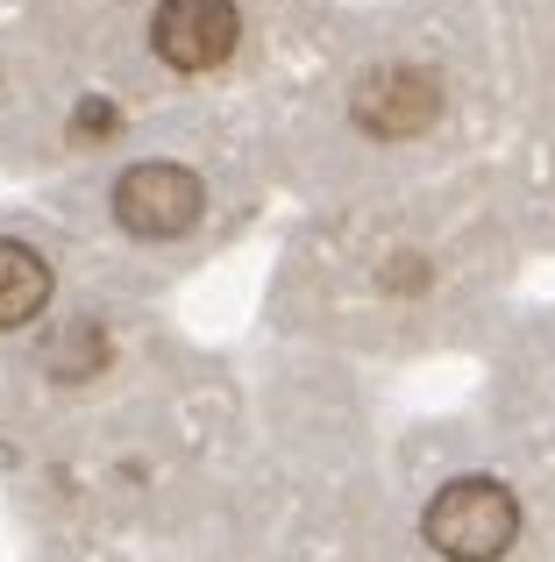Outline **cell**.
<instances>
[{"mask_svg":"<svg viewBox=\"0 0 555 562\" xmlns=\"http://www.w3.org/2000/svg\"><path fill=\"white\" fill-rule=\"evenodd\" d=\"M420 535H428V549L449 555V562H499L513 549V535H520V506H513V492H506L499 477H456V484L434 492Z\"/></svg>","mask_w":555,"mask_h":562,"instance_id":"1","label":"cell"},{"mask_svg":"<svg viewBox=\"0 0 555 562\" xmlns=\"http://www.w3.org/2000/svg\"><path fill=\"white\" fill-rule=\"evenodd\" d=\"M242 43V8L236 0H157L150 14V50L171 71H214Z\"/></svg>","mask_w":555,"mask_h":562,"instance_id":"2","label":"cell"},{"mask_svg":"<svg viewBox=\"0 0 555 562\" xmlns=\"http://www.w3.org/2000/svg\"><path fill=\"white\" fill-rule=\"evenodd\" d=\"M349 114H356L363 136L406 143V136H420V128L442 114V79L420 71V65H371L356 79V93H349Z\"/></svg>","mask_w":555,"mask_h":562,"instance_id":"3","label":"cell"},{"mask_svg":"<svg viewBox=\"0 0 555 562\" xmlns=\"http://www.w3.org/2000/svg\"><path fill=\"white\" fill-rule=\"evenodd\" d=\"M200 206H207V192H200V179L185 165H136L114 179V221L128 235H143V243L185 235L200 221Z\"/></svg>","mask_w":555,"mask_h":562,"instance_id":"4","label":"cell"},{"mask_svg":"<svg viewBox=\"0 0 555 562\" xmlns=\"http://www.w3.org/2000/svg\"><path fill=\"white\" fill-rule=\"evenodd\" d=\"M43 306H50V263L0 235V328H29Z\"/></svg>","mask_w":555,"mask_h":562,"instance_id":"5","label":"cell"},{"mask_svg":"<svg viewBox=\"0 0 555 562\" xmlns=\"http://www.w3.org/2000/svg\"><path fill=\"white\" fill-rule=\"evenodd\" d=\"M43 363H50V378H93L107 363V342H100V328H65L43 349Z\"/></svg>","mask_w":555,"mask_h":562,"instance_id":"6","label":"cell"},{"mask_svg":"<svg viewBox=\"0 0 555 562\" xmlns=\"http://www.w3.org/2000/svg\"><path fill=\"white\" fill-rule=\"evenodd\" d=\"M114 128H122V114H114L107 100H86V108L71 114V136H79V143H107Z\"/></svg>","mask_w":555,"mask_h":562,"instance_id":"7","label":"cell"}]
</instances>
